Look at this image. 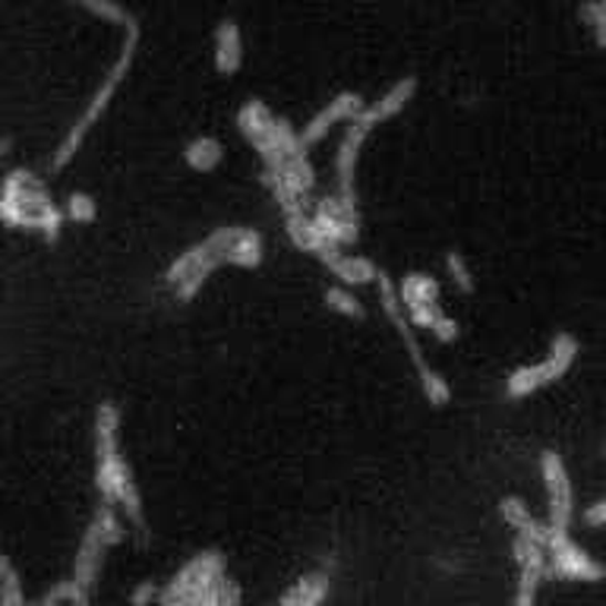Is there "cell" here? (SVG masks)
<instances>
[{
	"mask_svg": "<svg viewBox=\"0 0 606 606\" xmlns=\"http://www.w3.org/2000/svg\"><path fill=\"white\" fill-rule=\"evenodd\" d=\"M313 224L320 228L325 243H332V247H347V243H357V238H361V212H357V206H347L345 199H338L335 194L325 196L323 202L316 206Z\"/></svg>",
	"mask_w": 606,
	"mask_h": 606,
	"instance_id": "obj_13",
	"label": "cell"
},
{
	"mask_svg": "<svg viewBox=\"0 0 606 606\" xmlns=\"http://www.w3.org/2000/svg\"><path fill=\"white\" fill-rule=\"evenodd\" d=\"M228 575L221 550H202L158 591V606H194L199 594L216 587Z\"/></svg>",
	"mask_w": 606,
	"mask_h": 606,
	"instance_id": "obj_9",
	"label": "cell"
},
{
	"mask_svg": "<svg viewBox=\"0 0 606 606\" xmlns=\"http://www.w3.org/2000/svg\"><path fill=\"white\" fill-rule=\"evenodd\" d=\"M194 606H240V585L231 575H224L216 587H209L206 594H199Z\"/></svg>",
	"mask_w": 606,
	"mask_h": 606,
	"instance_id": "obj_25",
	"label": "cell"
},
{
	"mask_svg": "<svg viewBox=\"0 0 606 606\" xmlns=\"http://www.w3.org/2000/svg\"><path fill=\"white\" fill-rule=\"evenodd\" d=\"M585 524H587V527H604V524H606V497L587 505V509H585Z\"/></svg>",
	"mask_w": 606,
	"mask_h": 606,
	"instance_id": "obj_30",
	"label": "cell"
},
{
	"mask_svg": "<svg viewBox=\"0 0 606 606\" xmlns=\"http://www.w3.org/2000/svg\"><path fill=\"white\" fill-rule=\"evenodd\" d=\"M364 108H367V102L361 98V92H351V88H347V92H338L325 108L316 111V114L303 124V149H313L316 143H323L325 133L332 130V127H338V124H351Z\"/></svg>",
	"mask_w": 606,
	"mask_h": 606,
	"instance_id": "obj_14",
	"label": "cell"
},
{
	"mask_svg": "<svg viewBox=\"0 0 606 606\" xmlns=\"http://www.w3.org/2000/svg\"><path fill=\"white\" fill-rule=\"evenodd\" d=\"M3 155H10V139H7V136H0V158H3Z\"/></svg>",
	"mask_w": 606,
	"mask_h": 606,
	"instance_id": "obj_31",
	"label": "cell"
},
{
	"mask_svg": "<svg viewBox=\"0 0 606 606\" xmlns=\"http://www.w3.org/2000/svg\"><path fill=\"white\" fill-rule=\"evenodd\" d=\"M417 88H420V80H417V76H401V80H395L376 102H369L367 108L361 111V114L347 124L345 139H342L338 155H335V177H338V190H335V196H338V199L357 206L354 171H357V158H361V149H364V143H367V136L376 130L379 124H386V121L398 117L401 111L408 108L414 102V95H417Z\"/></svg>",
	"mask_w": 606,
	"mask_h": 606,
	"instance_id": "obj_2",
	"label": "cell"
},
{
	"mask_svg": "<svg viewBox=\"0 0 606 606\" xmlns=\"http://www.w3.org/2000/svg\"><path fill=\"white\" fill-rule=\"evenodd\" d=\"M136 48H139V25H133L127 29V39H124V48H121V54H117V61L111 64V70L105 73V80H102V86L95 88V95H92V102L86 105V111L73 121V127L66 130L64 143L58 146V152L51 155V171H64L66 165L76 158V152L83 149V143H86L88 130L102 121V114L108 111L111 98L117 95V88L121 83L127 80V73H130L133 61H136Z\"/></svg>",
	"mask_w": 606,
	"mask_h": 606,
	"instance_id": "obj_4",
	"label": "cell"
},
{
	"mask_svg": "<svg viewBox=\"0 0 606 606\" xmlns=\"http://www.w3.org/2000/svg\"><path fill=\"white\" fill-rule=\"evenodd\" d=\"M604 454H606V449H604Z\"/></svg>",
	"mask_w": 606,
	"mask_h": 606,
	"instance_id": "obj_32",
	"label": "cell"
},
{
	"mask_svg": "<svg viewBox=\"0 0 606 606\" xmlns=\"http://www.w3.org/2000/svg\"><path fill=\"white\" fill-rule=\"evenodd\" d=\"M328 594H332V575L323 568H313L284 591L279 606H323Z\"/></svg>",
	"mask_w": 606,
	"mask_h": 606,
	"instance_id": "obj_19",
	"label": "cell"
},
{
	"mask_svg": "<svg viewBox=\"0 0 606 606\" xmlns=\"http://www.w3.org/2000/svg\"><path fill=\"white\" fill-rule=\"evenodd\" d=\"M398 294H401L405 313H408L414 328H427L436 342H442V345L458 342L461 328H458L452 316L442 313V306H439V282H436L433 275H427V272H408L398 282Z\"/></svg>",
	"mask_w": 606,
	"mask_h": 606,
	"instance_id": "obj_6",
	"label": "cell"
},
{
	"mask_svg": "<svg viewBox=\"0 0 606 606\" xmlns=\"http://www.w3.org/2000/svg\"><path fill=\"white\" fill-rule=\"evenodd\" d=\"M95 490L102 493L105 505H117L146 537V505L133 480L130 464L121 454V411L114 401L98 405L95 411Z\"/></svg>",
	"mask_w": 606,
	"mask_h": 606,
	"instance_id": "obj_1",
	"label": "cell"
},
{
	"mask_svg": "<svg viewBox=\"0 0 606 606\" xmlns=\"http://www.w3.org/2000/svg\"><path fill=\"white\" fill-rule=\"evenodd\" d=\"M158 591L161 587L152 585V582H139L130 591V606H158Z\"/></svg>",
	"mask_w": 606,
	"mask_h": 606,
	"instance_id": "obj_29",
	"label": "cell"
},
{
	"mask_svg": "<svg viewBox=\"0 0 606 606\" xmlns=\"http://www.w3.org/2000/svg\"><path fill=\"white\" fill-rule=\"evenodd\" d=\"M323 301L332 313L347 316V320H364V316H367L364 303L357 301V297L351 294V288H345V284H332V288H325Z\"/></svg>",
	"mask_w": 606,
	"mask_h": 606,
	"instance_id": "obj_23",
	"label": "cell"
},
{
	"mask_svg": "<svg viewBox=\"0 0 606 606\" xmlns=\"http://www.w3.org/2000/svg\"><path fill=\"white\" fill-rule=\"evenodd\" d=\"M265 260V240L253 228H238V238L231 240V247L224 250V262L240 265V269H257Z\"/></svg>",
	"mask_w": 606,
	"mask_h": 606,
	"instance_id": "obj_20",
	"label": "cell"
},
{
	"mask_svg": "<svg viewBox=\"0 0 606 606\" xmlns=\"http://www.w3.org/2000/svg\"><path fill=\"white\" fill-rule=\"evenodd\" d=\"M376 291H379V306H383L386 320H389L391 328L398 332L401 345H405L408 357H411L414 369H417V379H420V389L427 395V401H430L433 408H446V405L452 401V386H449V379L427 361L424 347L417 342V328H414V323L408 320V313H405V303H401V294H398V284L391 282L386 269H383L379 279H376Z\"/></svg>",
	"mask_w": 606,
	"mask_h": 606,
	"instance_id": "obj_5",
	"label": "cell"
},
{
	"mask_svg": "<svg viewBox=\"0 0 606 606\" xmlns=\"http://www.w3.org/2000/svg\"><path fill=\"white\" fill-rule=\"evenodd\" d=\"M284 231H288V238L291 243L303 250V253H323L325 247H332V243H325V238L320 234V228L313 224V216L310 212H303V216H291L284 218Z\"/></svg>",
	"mask_w": 606,
	"mask_h": 606,
	"instance_id": "obj_22",
	"label": "cell"
},
{
	"mask_svg": "<svg viewBox=\"0 0 606 606\" xmlns=\"http://www.w3.org/2000/svg\"><path fill=\"white\" fill-rule=\"evenodd\" d=\"M238 228L240 224H224V228H216L212 234H206V238L199 240V243H194L190 250H184V253L168 265V272H165V282H168V288H177V284L184 282L187 275H194L196 269L209 260V257L224 253V250L231 247V240L238 238Z\"/></svg>",
	"mask_w": 606,
	"mask_h": 606,
	"instance_id": "obj_15",
	"label": "cell"
},
{
	"mask_svg": "<svg viewBox=\"0 0 606 606\" xmlns=\"http://www.w3.org/2000/svg\"><path fill=\"white\" fill-rule=\"evenodd\" d=\"M512 556L519 565V585H515L512 606H537V594H541L543 582H546V563H550L546 546L537 541H527V537H515L512 541Z\"/></svg>",
	"mask_w": 606,
	"mask_h": 606,
	"instance_id": "obj_11",
	"label": "cell"
},
{
	"mask_svg": "<svg viewBox=\"0 0 606 606\" xmlns=\"http://www.w3.org/2000/svg\"><path fill=\"white\" fill-rule=\"evenodd\" d=\"M316 260L323 262L325 269L338 279V284L345 288H361V284H376L379 279V265L367 257H347L342 253V247H325L323 253H316Z\"/></svg>",
	"mask_w": 606,
	"mask_h": 606,
	"instance_id": "obj_16",
	"label": "cell"
},
{
	"mask_svg": "<svg viewBox=\"0 0 606 606\" xmlns=\"http://www.w3.org/2000/svg\"><path fill=\"white\" fill-rule=\"evenodd\" d=\"M64 216L76 224H92L98 218V202L88 194H70L64 206Z\"/></svg>",
	"mask_w": 606,
	"mask_h": 606,
	"instance_id": "obj_28",
	"label": "cell"
},
{
	"mask_svg": "<svg viewBox=\"0 0 606 606\" xmlns=\"http://www.w3.org/2000/svg\"><path fill=\"white\" fill-rule=\"evenodd\" d=\"M578 338L572 335V332H560L553 342H550V351H546V357L537 361V364H527V367L512 369L509 376H505V398H512V401H521V398H531L534 391L546 389V386H553V383H560L565 373L572 369L575 364V357H578Z\"/></svg>",
	"mask_w": 606,
	"mask_h": 606,
	"instance_id": "obj_7",
	"label": "cell"
},
{
	"mask_svg": "<svg viewBox=\"0 0 606 606\" xmlns=\"http://www.w3.org/2000/svg\"><path fill=\"white\" fill-rule=\"evenodd\" d=\"M541 474L546 487V527H550V543L568 541V527L575 515V497H572V480L565 471L563 454L546 449L541 454Z\"/></svg>",
	"mask_w": 606,
	"mask_h": 606,
	"instance_id": "obj_10",
	"label": "cell"
},
{
	"mask_svg": "<svg viewBox=\"0 0 606 606\" xmlns=\"http://www.w3.org/2000/svg\"><path fill=\"white\" fill-rule=\"evenodd\" d=\"M76 7H83L88 13H95V17H102V20L117 22V25H124V32L133 29V25H139V20L133 17L127 7H121L117 0H73Z\"/></svg>",
	"mask_w": 606,
	"mask_h": 606,
	"instance_id": "obj_24",
	"label": "cell"
},
{
	"mask_svg": "<svg viewBox=\"0 0 606 606\" xmlns=\"http://www.w3.org/2000/svg\"><path fill=\"white\" fill-rule=\"evenodd\" d=\"M0 221L20 231H39L44 240H61L64 231V209L54 206V199L44 194L35 174L25 168H13L0 184Z\"/></svg>",
	"mask_w": 606,
	"mask_h": 606,
	"instance_id": "obj_3",
	"label": "cell"
},
{
	"mask_svg": "<svg viewBox=\"0 0 606 606\" xmlns=\"http://www.w3.org/2000/svg\"><path fill=\"white\" fill-rule=\"evenodd\" d=\"M446 275H449V282L454 284V291H461V294H474V272H471V265L468 260L461 257V253H446Z\"/></svg>",
	"mask_w": 606,
	"mask_h": 606,
	"instance_id": "obj_26",
	"label": "cell"
},
{
	"mask_svg": "<svg viewBox=\"0 0 606 606\" xmlns=\"http://www.w3.org/2000/svg\"><path fill=\"white\" fill-rule=\"evenodd\" d=\"M124 541V524L117 519L114 505H102L95 515H92V524L83 534V543L76 550V560H73V582L80 587L92 591L95 587V578H98V568L105 563V553L111 546Z\"/></svg>",
	"mask_w": 606,
	"mask_h": 606,
	"instance_id": "obj_8",
	"label": "cell"
},
{
	"mask_svg": "<svg viewBox=\"0 0 606 606\" xmlns=\"http://www.w3.org/2000/svg\"><path fill=\"white\" fill-rule=\"evenodd\" d=\"M212 64L218 76H234L243 66V35H240L238 20H221L216 25Z\"/></svg>",
	"mask_w": 606,
	"mask_h": 606,
	"instance_id": "obj_17",
	"label": "cell"
},
{
	"mask_svg": "<svg viewBox=\"0 0 606 606\" xmlns=\"http://www.w3.org/2000/svg\"><path fill=\"white\" fill-rule=\"evenodd\" d=\"M499 515L515 531V537H527V541H537L543 546H550V527H546V521L534 519L531 509L524 505V499L505 497L499 502Z\"/></svg>",
	"mask_w": 606,
	"mask_h": 606,
	"instance_id": "obj_18",
	"label": "cell"
},
{
	"mask_svg": "<svg viewBox=\"0 0 606 606\" xmlns=\"http://www.w3.org/2000/svg\"><path fill=\"white\" fill-rule=\"evenodd\" d=\"M546 553H550L546 578H563V582H604L606 578V565L597 563L578 543H572V537L550 543Z\"/></svg>",
	"mask_w": 606,
	"mask_h": 606,
	"instance_id": "obj_12",
	"label": "cell"
},
{
	"mask_svg": "<svg viewBox=\"0 0 606 606\" xmlns=\"http://www.w3.org/2000/svg\"><path fill=\"white\" fill-rule=\"evenodd\" d=\"M221 158H224V146L218 143L216 136H196V139H190V143L184 146V161H187V168H194V171L199 174L216 171L218 165H221Z\"/></svg>",
	"mask_w": 606,
	"mask_h": 606,
	"instance_id": "obj_21",
	"label": "cell"
},
{
	"mask_svg": "<svg viewBox=\"0 0 606 606\" xmlns=\"http://www.w3.org/2000/svg\"><path fill=\"white\" fill-rule=\"evenodd\" d=\"M578 13H582V20L591 25L597 48L606 51V0H585Z\"/></svg>",
	"mask_w": 606,
	"mask_h": 606,
	"instance_id": "obj_27",
	"label": "cell"
}]
</instances>
